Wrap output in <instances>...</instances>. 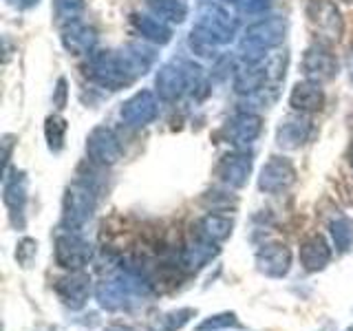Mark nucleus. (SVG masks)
<instances>
[{"label": "nucleus", "instance_id": "f257e3e1", "mask_svg": "<svg viewBox=\"0 0 353 331\" xmlns=\"http://www.w3.org/2000/svg\"><path fill=\"white\" fill-rule=\"evenodd\" d=\"M287 33V22L281 16H268L256 20L245 29V36L241 40V53L245 62H261L265 60L270 49L283 44Z\"/></svg>", "mask_w": 353, "mask_h": 331}, {"label": "nucleus", "instance_id": "f03ea898", "mask_svg": "<svg viewBox=\"0 0 353 331\" xmlns=\"http://www.w3.org/2000/svg\"><path fill=\"white\" fill-rule=\"evenodd\" d=\"M154 88L163 102H176L185 93H194V88H205V82L201 80V73L194 64L172 60L157 71Z\"/></svg>", "mask_w": 353, "mask_h": 331}, {"label": "nucleus", "instance_id": "7ed1b4c3", "mask_svg": "<svg viewBox=\"0 0 353 331\" xmlns=\"http://www.w3.org/2000/svg\"><path fill=\"white\" fill-rule=\"evenodd\" d=\"M86 77L91 82L108 88V91H119L135 82V77L126 69L119 51H93L88 55Z\"/></svg>", "mask_w": 353, "mask_h": 331}, {"label": "nucleus", "instance_id": "20e7f679", "mask_svg": "<svg viewBox=\"0 0 353 331\" xmlns=\"http://www.w3.org/2000/svg\"><path fill=\"white\" fill-rule=\"evenodd\" d=\"M95 190L84 181H75L66 188L62 199V228L80 232V228L86 223L95 212Z\"/></svg>", "mask_w": 353, "mask_h": 331}, {"label": "nucleus", "instance_id": "39448f33", "mask_svg": "<svg viewBox=\"0 0 353 331\" xmlns=\"http://www.w3.org/2000/svg\"><path fill=\"white\" fill-rule=\"evenodd\" d=\"M194 29L201 31L203 36H208L214 44L223 47V44H230L236 36L239 22L234 16H230V11L223 9L216 3H203L196 11V22Z\"/></svg>", "mask_w": 353, "mask_h": 331}, {"label": "nucleus", "instance_id": "423d86ee", "mask_svg": "<svg viewBox=\"0 0 353 331\" xmlns=\"http://www.w3.org/2000/svg\"><path fill=\"white\" fill-rule=\"evenodd\" d=\"M305 16L323 44L338 42L345 33V20H342L338 5L331 0H309Z\"/></svg>", "mask_w": 353, "mask_h": 331}, {"label": "nucleus", "instance_id": "0eeeda50", "mask_svg": "<svg viewBox=\"0 0 353 331\" xmlns=\"http://www.w3.org/2000/svg\"><path fill=\"white\" fill-rule=\"evenodd\" d=\"M93 257L91 243L80 237V232L73 230H64L55 237V263L60 268L69 270V272H77L82 270L84 265H88Z\"/></svg>", "mask_w": 353, "mask_h": 331}, {"label": "nucleus", "instance_id": "6e6552de", "mask_svg": "<svg viewBox=\"0 0 353 331\" xmlns=\"http://www.w3.org/2000/svg\"><path fill=\"white\" fill-rule=\"evenodd\" d=\"M301 69H303L305 80L316 82V84H325V82H331L338 75V60L327 44L316 42V44H312V47L305 49Z\"/></svg>", "mask_w": 353, "mask_h": 331}, {"label": "nucleus", "instance_id": "1a4fd4ad", "mask_svg": "<svg viewBox=\"0 0 353 331\" xmlns=\"http://www.w3.org/2000/svg\"><path fill=\"white\" fill-rule=\"evenodd\" d=\"M86 154L97 166H115L124 154V148L113 128L95 126L86 137Z\"/></svg>", "mask_w": 353, "mask_h": 331}, {"label": "nucleus", "instance_id": "9d476101", "mask_svg": "<svg viewBox=\"0 0 353 331\" xmlns=\"http://www.w3.org/2000/svg\"><path fill=\"white\" fill-rule=\"evenodd\" d=\"M159 115V99L152 91H137L119 108V117L128 128H143Z\"/></svg>", "mask_w": 353, "mask_h": 331}, {"label": "nucleus", "instance_id": "9b49d317", "mask_svg": "<svg viewBox=\"0 0 353 331\" xmlns=\"http://www.w3.org/2000/svg\"><path fill=\"white\" fill-rule=\"evenodd\" d=\"M296 183V168L287 157H270V161L261 168L259 190L268 194H279L290 190Z\"/></svg>", "mask_w": 353, "mask_h": 331}, {"label": "nucleus", "instance_id": "f8f14e48", "mask_svg": "<svg viewBox=\"0 0 353 331\" xmlns=\"http://www.w3.org/2000/svg\"><path fill=\"white\" fill-rule=\"evenodd\" d=\"M3 201L9 210V219L16 228H25V205H27V174L22 170H5Z\"/></svg>", "mask_w": 353, "mask_h": 331}, {"label": "nucleus", "instance_id": "ddd939ff", "mask_svg": "<svg viewBox=\"0 0 353 331\" xmlns=\"http://www.w3.org/2000/svg\"><path fill=\"white\" fill-rule=\"evenodd\" d=\"M314 132V124L305 113H292L281 119L276 128V143L285 150H296L309 141Z\"/></svg>", "mask_w": 353, "mask_h": 331}, {"label": "nucleus", "instance_id": "4468645a", "mask_svg": "<svg viewBox=\"0 0 353 331\" xmlns=\"http://www.w3.org/2000/svg\"><path fill=\"white\" fill-rule=\"evenodd\" d=\"M91 290H93L91 276L82 270L71 272L69 276H64V279L55 283V294H58L62 305L69 309H82L88 301V296H91Z\"/></svg>", "mask_w": 353, "mask_h": 331}, {"label": "nucleus", "instance_id": "2eb2a0df", "mask_svg": "<svg viewBox=\"0 0 353 331\" xmlns=\"http://www.w3.org/2000/svg\"><path fill=\"white\" fill-rule=\"evenodd\" d=\"M252 172V154L245 150L228 152L216 163V177L230 188H243L250 179Z\"/></svg>", "mask_w": 353, "mask_h": 331}, {"label": "nucleus", "instance_id": "dca6fc26", "mask_svg": "<svg viewBox=\"0 0 353 331\" xmlns=\"http://www.w3.org/2000/svg\"><path fill=\"white\" fill-rule=\"evenodd\" d=\"M263 130V119L261 115H254V113H239L230 119V124L225 128V135L228 141L234 146L236 150L248 148L250 143H254L259 139Z\"/></svg>", "mask_w": 353, "mask_h": 331}, {"label": "nucleus", "instance_id": "f3484780", "mask_svg": "<svg viewBox=\"0 0 353 331\" xmlns=\"http://www.w3.org/2000/svg\"><path fill=\"white\" fill-rule=\"evenodd\" d=\"M256 268L265 276L283 279L292 268V252L283 243H268L256 252Z\"/></svg>", "mask_w": 353, "mask_h": 331}, {"label": "nucleus", "instance_id": "a211bd4d", "mask_svg": "<svg viewBox=\"0 0 353 331\" xmlns=\"http://www.w3.org/2000/svg\"><path fill=\"white\" fill-rule=\"evenodd\" d=\"M268 80H272L270 75V66L268 60H261V62H245L236 69L234 73V91L239 95H254V93H261L265 91V84Z\"/></svg>", "mask_w": 353, "mask_h": 331}, {"label": "nucleus", "instance_id": "6ab92c4d", "mask_svg": "<svg viewBox=\"0 0 353 331\" xmlns=\"http://www.w3.org/2000/svg\"><path fill=\"white\" fill-rule=\"evenodd\" d=\"M62 44L73 55H91L97 44V31L84 20H75L62 27Z\"/></svg>", "mask_w": 353, "mask_h": 331}, {"label": "nucleus", "instance_id": "aec40b11", "mask_svg": "<svg viewBox=\"0 0 353 331\" xmlns=\"http://www.w3.org/2000/svg\"><path fill=\"white\" fill-rule=\"evenodd\" d=\"M290 106L296 113H318L325 106V91L316 82H296L290 93Z\"/></svg>", "mask_w": 353, "mask_h": 331}, {"label": "nucleus", "instance_id": "412c9836", "mask_svg": "<svg viewBox=\"0 0 353 331\" xmlns=\"http://www.w3.org/2000/svg\"><path fill=\"white\" fill-rule=\"evenodd\" d=\"M298 257H301V265L307 272H320L331 261V248L323 234H312L301 243Z\"/></svg>", "mask_w": 353, "mask_h": 331}, {"label": "nucleus", "instance_id": "4be33fe9", "mask_svg": "<svg viewBox=\"0 0 353 331\" xmlns=\"http://www.w3.org/2000/svg\"><path fill=\"white\" fill-rule=\"evenodd\" d=\"M232 228H234V219L228 214H219V212H208L201 217L194 225V234L196 239L208 241V243H221L230 239Z\"/></svg>", "mask_w": 353, "mask_h": 331}, {"label": "nucleus", "instance_id": "5701e85b", "mask_svg": "<svg viewBox=\"0 0 353 331\" xmlns=\"http://www.w3.org/2000/svg\"><path fill=\"white\" fill-rule=\"evenodd\" d=\"M216 254H219L216 243H208V241L196 239L192 245H188V248L181 250V254H179V265H181L183 272L192 274V272L201 270L203 265H208L210 261L216 257Z\"/></svg>", "mask_w": 353, "mask_h": 331}, {"label": "nucleus", "instance_id": "b1692460", "mask_svg": "<svg viewBox=\"0 0 353 331\" xmlns=\"http://www.w3.org/2000/svg\"><path fill=\"white\" fill-rule=\"evenodd\" d=\"M132 25L141 33V38L152 44H168L172 40L170 25L154 14H132Z\"/></svg>", "mask_w": 353, "mask_h": 331}, {"label": "nucleus", "instance_id": "393cba45", "mask_svg": "<svg viewBox=\"0 0 353 331\" xmlns=\"http://www.w3.org/2000/svg\"><path fill=\"white\" fill-rule=\"evenodd\" d=\"M196 312L192 307H181V309H174V312L157 314L154 318H150L148 331H179L190 323V318Z\"/></svg>", "mask_w": 353, "mask_h": 331}, {"label": "nucleus", "instance_id": "a878e982", "mask_svg": "<svg viewBox=\"0 0 353 331\" xmlns=\"http://www.w3.org/2000/svg\"><path fill=\"white\" fill-rule=\"evenodd\" d=\"M150 14L165 20L168 25H181L188 18V5L181 0H146Z\"/></svg>", "mask_w": 353, "mask_h": 331}, {"label": "nucleus", "instance_id": "bb28decb", "mask_svg": "<svg viewBox=\"0 0 353 331\" xmlns=\"http://www.w3.org/2000/svg\"><path fill=\"white\" fill-rule=\"evenodd\" d=\"M331 241L340 254H347L353 248V221L349 217H336L329 223Z\"/></svg>", "mask_w": 353, "mask_h": 331}, {"label": "nucleus", "instance_id": "cd10ccee", "mask_svg": "<svg viewBox=\"0 0 353 331\" xmlns=\"http://www.w3.org/2000/svg\"><path fill=\"white\" fill-rule=\"evenodd\" d=\"M66 130H69V124H66L64 117L60 115L47 117V121H44V137H47V146L51 152H60L64 148Z\"/></svg>", "mask_w": 353, "mask_h": 331}, {"label": "nucleus", "instance_id": "c85d7f7f", "mask_svg": "<svg viewBox=\"0 0 353 331\" xmlns=\"http://www.w3.org/2000/svg\"><path fill=\"white\" fill-rule=\"evenodd\" d=\"M84 3L82 0H53V16L58 25H69V22L82 20Z\"/></svg>", "mask_w": 353, "mask_h": 331}, {"label": "nucleus", "instance_id": "c756f323", "mask_svg": "<svg viewBox=\"0 0 353 331\" xmlns=\"http://www.w3.org/2000/svg\"><path fill=\"white\" fill-rule=\"evenodd\" d=\"M239 320L234 314H216V316H210L208 320H203L201 325L196 327V331H208V329H221V327H236Z\"/></svg>", "mask_w": 353, "mask_h": 331}, {"label": "nucleus", "instance_id": "7c9ffc66", "mask_svg": "<svg viewBox=\"0 0 353 331\" xmlns=\"http://www.w3.org/2000/svg\"><path fill=\"white\" fill-rule=\"evenodd\" d=\"M36 254H38V243L33 241V239H22L18 243L16 259H18V263L22 265V268H29L31 261L36 259Z\"/></svg>", "mask_w": 353, "mask_h": 331}, {"label": "nucleus", "instance_id": "2f4dec72", "mask_svg": "<svg viewBox=\"0 0 353 331\" xmlns=\"http://www.w3.org/2000/svg\"><path fill=\"white\" fill-rule=\"evenodd\" d=\"M243 11L245 14H263L272 5V0H243Z\"/></svg>", "mask_w": 353, "mask_h": 331}, {"label": "nucleus", "instance_id": "473e14b6", "mask_svg": "<svg viewBox=\"0 0 353 331\" xmlns=\"http://www.w3.org/2000/svg\"><path fill=\"white\" fill-rule=\"evenodd\" d=\"M53 104L58 106V108H64V106H66V80H64V77H60V80H58V86H55Z\"/></svg>", "mask_w": 353, "mask_h": 331}, {"label": "nucleus", "instance_id": "72a5a7b5", "mask_svg": "<svg viewBox=\"0 0 353 331\" xmlns=\"http://www.w3.org/2000/svg\"><path fill=\"white\" fill-rule=\"evenodd\" d=\"M7 3L16 9H31V7H36L40 0H7Z\"/></svg>", "mask_w": 353, "mask_h": 331}, {"label": "nucleus", "instance_id": "f704fd0d", "mask_svg": "<svg viewBox=\"0 0 353 331\" xmlns=\"http://www.w3.org/2000/svg\"><path fill=\"white\" fill-rule=\"evenodd\" d=\"M104 331H132L128 325H110V327H106Z\"/></svg>", "mask_w": 353, "mask_h": 331}, {"label": "nucleus", "instance_id": "c9c22d12", "mask_svg": "<svg viewBox=\"0 0 353 331\" xmlns=\"http://www.w3.org/2000/svg\"><path fill=\"white\" fill-rule=\"evenodd\" d=\"M347 159H349V166H351V172H353V141L349 143V150H347Z\"/></svg>", "mask_w": 353, "mask_h": 331}, {"label": "nucleus", "instance_id": "e433bc0d", "mask_svg": "<svg viewBox=\"0 0 353 331\" xmlns=\"http://www.w3.org/2000/svg\"><path fill=\"white\" fill-rule=\"evenodd\" d=\"M349 75H351V82H353V49L349 53Z\"/></svg>", "mask_w": 353, "mask_h": 331}, {"label": "nucleus", "instance_id": "4c0bfd02", "mask_svg": "<svg viewBox=\"0 0 353 331\" xmlns=\"http://www.w3.org/2000/svg\"><path fill=\"white\" fill-rule=\"evenodd\" d=\"M223 3H228V5H241L243 0H223Z\"/></svg>", "mask_w": 353, "mask_h": 331}, {"label": "nucleus", "instance_id": "58836bf2", "mask_svg": "<svg viewBox=\"0 0 353 331\" xmlns=\"http://www.w3.org/2000/svg\"><path fill=\"white\" fill-rule=\"evenodd\" d=\"M347 331H353V325H351V327H349V329H347Z\"/></svg>", "mask_w": 353, "mask_h": 331}, {"label": "nucleus", "instance_id": "ea45409f", "mask_svg": "<svg viewBox=\"0 0 353 331\" xmlns=\"http://www.w3.org/2000/svg\"><path fill=\"white\" fill-rule=\"evenodd\" d=\"M345 3H353V0H345Z\"/></svg>", "mask_w": 353, "mask_h": 331}]
</instances>
